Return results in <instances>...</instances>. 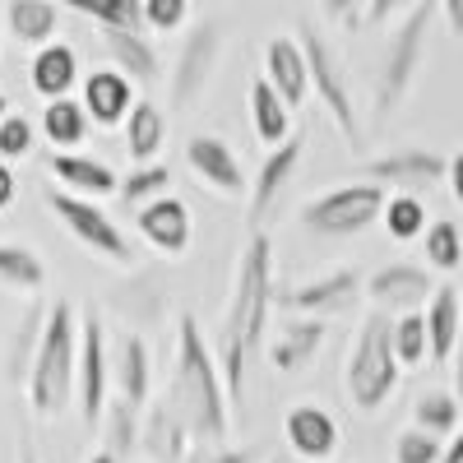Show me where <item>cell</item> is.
Here are the masks:
<instances>
[{
    "label": "cell",
    "instance_id": "6da1fadb",
    "mask_svg": "<svg viewBox=\"0 0 463 463\" xmlns=\"http://www.w3.org/2000/svg\"><path fill=\"white\" fill-rule=\"evenodd\" d=\"M269 311H274V241H269V232H255L241 250L237 288H232L227 316L218 329V357H222L218 375H222V394L232 408H241V399H246L250 362L264 357Z\"/></svg>",
    "mask_w": 463,
    "mask_h": 463
},
{
    "label": "cell",
    "instance_id": "7a4b0ae2",
    "mask_svg": "<svg viewBox=\"0 0 463 463\" xmlns=\"http://www.w3.org/2000/svg\"><path fill=\"white\" fill-rule=\"evenodd\" d=\"M176 417L185 421V431L195 445H222L227 440V394H222V375L213 362V347L204 343L195 316L176 320V380H172V399Z\"/></svg>",
    "mask_w": 463,
    "mask_h": 463
},
{
    "label": "cell",
    "instance_id": "3957f363",
    "mask_svg": "<svg viewBox=\"0 0 463 463\" xmlns=\"http://www.w3.org/2000/svg\"><path fill=\"white\" fill-rule=\"evenodd\" d=\"M74 357H80V320H74V306L65 297H56L47 306V325L37 338V353L28 366V403L37 417H56L70 408L74 399Z\"/></svg>",
    "mask_w": 463,
    "mask_h": 463
},
{
    "label": "cell",
    "instance_id": "277c9868",
    "mask_svg": "<svg viewBox=\"0 0 463 463\" xmlns=\"http://www.w3.org/2000/svg\"><path fill=\"white\" fill-rule=\"evenodd\" d=\"M436 14H440L436 0H412V5L403 10L390 47H384V56H380V74H375V116L380 121L394 116L403 107V98L412 93L417 70H421V61H427V37H431Z\"/></svg>",
    "mask_w": 463,
    "mask_h": 463
},
{
    "label": "cell",
    "instance_id": "5b68a950",
    "mask_svg": "<svg viewBox=\"0 0 463 463\" xmlns=\"http://www.w3.org/2000/svg\"><path fill=\"white\" fill-rule=\"evenodd\" d=\"M399 357H394V316L371 311L357 329L353 357H347V399L362 412H375L390 403L399 384Z\"/></svg>",
    "mask_w": 463,
    "mask_h": 463
},
{
    "label": "cell",
    "instance_id": "8992f818",
    "mask_svg": "<svg viewBox=\"0 0 463 463\" xmlns=\"http://www.w3.org/2000/svg\"><path fill=\"white\" fill-rule=\"evenodd\" d=\"M390 200V190L371 181H347L334 190H320L316 200L301 204V227L316 237H362L366 227L380 222V209Z\"/></svg>",
    "mask_w": 463,
    "mask_h": 463
},
{
    "label": "cell",
    "instance_id": "52a82bcc",
    "mask_svg": "<svg viewBox=\"0 0 463 463\" xmlns=\"http://www.w3.org/2000/svg\"><path fill=\"white\" fill-rule=\"evenodd\" d=\"M301 56H306V74H311V89L325 102V111L334 116L338 135L362 148V126H357V107H353V89H347V70L334 56V47L325 43V33L316 24H301Z\"/></svg>",
    "mask_w": 463,
    "mask_h": 463
},
{
    "label": "cell",
    "instance_id": "ba28073f",
    "mask_svg": "<svg viewBox=\"0 0 463 463\" xmlns=\"http://www.w3.org/2000/svg\"><path fill=\"white\" fill-rule=\"evenodd\" d=\"M218 56H222V24L218 19H200L195 28H190V37L181 43L176 65H172V80H167L172 111H190L204 98L213 70H218Z\"/></svg>",
    "mask_w": 463,
    "mask_h": 463
},
{
    "label": "cell",
    "instance_id": "9c48e42d",
    "mask_svg": "<svg viewBox=\"0 0 463 463\" xmlns=\"http://www.w3.org/2000/svg\"><path fill=\"white\" fill-rule=\"evenodd\" d=\"M47 204H52V213L65 222V232H70V237L80 241V246L98 250V255L111 260V264H126V269L135 264V246H130V237L107 218V209H98V204L84 200V195H70V190H52Z\"/></svg>",
    "mask_w": 463,
    "mask_h": 463
},
{
    "label": "cell",
    "instance_id": "30bf717a",
    "mask_svg": "<svg viewBox=\"0 0 463 463\" xmlns=\"http://www.w3.org/2000/svg\"><path fill=\"white\" fill-rule=\"evenodd\" d=\"M362 274L353 264H338L320 279H306L297 288H274V306H283L288 316H311V320H329V316H343L353 311L357 297H362Z\"/></svg>",
    "mask_w": 463,
    "mask_h": 463
},
{
    "label": "cell",
    "instance_id": "8fae6325",
    "mask_svg": "<svg viewBox=\"0 0 463 463\" xmlns=\"http://www.w3.org/2000/svg\"><path fill=\"white\" fill-rule=\"evenodd\" d=\"M449 158L436 148H394V153H380V158L362 163V181L380 185V190H399V195H421L445 181Z\"/></svg>",
    "mask_w": 463,
    "mask_h": 463
},
{
    "label": "cell",
    "instance_id": "7c38bea8",
    "mask_svg": "<svg viewBox=\"0 0 463 463\" xmlns=\"http://www.w3.org/2000/svg\"><path fill=\"white\" fill-rule=\"evenodd\" d=\"M74 394H80V417L89 427L102 421L107 394H111V357H107V334L98 316H84L80 325V357H74Z\"/></svg>",
    "mask_w": 463,
    "mask_h": 463
},
{
    "label": "cell",
    "instance_id": "4fadbf2b",
    "mask_svg": "<svg viewBox=\"0 0 463 463\" xmlns=\"http://www.w3.org/2000/svg\"><path fill=\"white\" fill-rule=\"evenodd\" d=\"M362 292L375 301V311H384V316H403V311H421V306L431 301L436 279H431V269L408 264V260H394V264L375 269Z\"/></svg>",
    "mask_w": 463,
    "mask_h": 463
},
{
    "label": "cell",
    "instance_id": "5bb4252c",
    "mask_svg": "<svg viewBox=\"0 0 463 463\" xmlns=\"http://www.w3.org/2000/svg\"><path fill=\"white\" fill-rule=\"evenodd\" d=\"M301 153H306V130H292L279 148H269V158L260 163L255 185H250V204H246V222H250V232L264 227V218L274 213L279 195L292 185V176H297V167H301Z\"/></svg>",
    "mask_w": 463,
    "mask_h": 463
},
{
    "label": "cell",
    "instance_id": "9a60e30c",
    "mask_svg": "<svg viewBox=\"0 0 463 463\" xmlns=\"http://www.w3.org/2000/svg\"><path fill=\"white\" fill-rule=\"evenodd\" d=\"M185 163L195 172L213 195L222 200H241L246 195V172H241V158L237 148L218 135H190L185 139Z\"/></svg>",
    "mask_w": 463,
    "mask_h": 463
},
{
    "label": "cell",
    "instance_id": "2e32d148",
    "mask_svg": "<svg viewBox=\"0 0 463 463\" xmlns=\"http://www.w3.org/2000/svg\"><path fill=\"white\" fill-rule=\"evenodd\" d=\"M283 436H288V445L301 463H325L343 440L334 412H325L320 403H292L288 417H283Z\"/></svg>",
    "mask_w": 463,
    "mask_h": 463
},
{
    "label": "cell",
    "instance_id": "e0dca14e",
    "mask_svg": "<svg viewBox=\"0 0 463 463\" xmlns=\"http://www.w3.org/2000/svg\"><path fill=\"white\" fill-rule=\"evenodd\" d=\"M139 454L148 463H185L190 431L167 399H153V408L139 412Z\"/></svg>",
    "mask_w": 463,
    "mask_h": 463
},
{
    "label": "cell",
    "instance_id": "ac0fdd59",
    "mask_svg": "<svg viewBox=\"0 0 463 463\" xmlns=\"http://www.w3.org/2000/svg\"><path fill=\"white\" fill-rule=\"evenodd\" d=\"M135 102H139V98H135V84L126 80L121 70H93V74H84V98H80V107H84V116H89V126H107V130L126 126V116H130Z\"/></svg>",
    "mask_w": 463,
    "mask_h": 463
},
{
    "label": "cell",
    "instance_id": "d6986e66",
    "mask_svg": "<svg viewBox=\"0 0 463 463\" xmlns=\"http://www.w3.org/2000/svg\"><path fill=\"white\" fill-rule=\"evenodd\" d=\"M264 84L283 98L288 111H297L311 93V74H306V56L297 37H269L264 47Z\"/></svg>",
    "mask_w": 463,
    "mask_h": 463
},
{
    "label": "cell",
    "instance_id": "ffe728a7",
    "mask_svg": "<svg viewBox=\"0 0 463 463\" xmlns=\"http://www.w3.org/2000/svg\"><path fill=\"white\" fill-rule=\"evenodd\" d=\"M325 334H329V320H311V316H288L283 329H279V343H269V366L283 371V375H297L306 371L320 347H325Z\"/></svg>",
    "mask_w": 463,
    "mask_h": 463
},
{
    "label": "cell",
    "instance_id": "44dd1931",
    "mask_svg": "<svg viewBox=\"0 0 463 463\" xmlns=\"http://www.w3.org/2000/svg\"><path fill=\"white\" fill-rule=\"evenodd\" d=\"M135 227H139V237H144L153 250H163V255H185V250H190V209H185L176 195H163V200H153V204H139Z\"/></svg>",
    "mask_w": 463,
    "mask_h": 463
},
{
    "label": "cell",
    "instance_id": "7402d4cb",
    "mask_svg": "<svg viewBox=\"0 0 463 463\" xmlns=\"http://www.w3.org/2000/svg\"><path fill=\"white\" fill-rule=\"evenodd\" d=\"M421 320H427V357L436 366L449 362L454 343L463 334V311H458V288L454 283H436L431 301L421 306Z\"/></svg>",
    "mask_w": 463,
    "mask_h": 463
},
{
    "label": "cell",
    "instance_id": "603a6c76",
    "mask_svg": "<svg viewBox=\"0 0 463 463\" xmlns=\"http://www.w3.org/2000/svg\"><path fill=\"white\" fill-rule=\"evenodd\" d=\"M28 84L37 98H70V89L80 84V56H74V47L65 43H47V47H37L33 65H28Z\"/></svg>",
    "mask_w": 463,
    "mask_h": 463
},
{
    "label": "cell",
    "instance_id": "cb8c5ba5",
    "mask_svg": "<svg viewBox=\"0 0 463 463\" xmlns=\"http://www.w3.org/2000/svg\"><path fill=\"white\" fill-rule=\"evenodd\" d=\"M102 47L130 84L158 80V52H153V43L139 28H102Z\"/></svg>",
    "mask_w": 463,
    "mask_h": 463
},
{
    "label": "cell",
    "instance_id": "d4e9b609",
    "mask_svg": "<svg viewBox=\"0 0 463 463\" xmlns=\"http://www.w3.org/2000/svg\"><path fill=\"white\" fill-rule=\"evenodd\" d=\"M116 399H126L135 412H144L153 399V362L139 334L121 338V353H116Z\"/></svg>",
    "mask_w": 463,
    "mask_h": 463
},
{
    "label": "cell",
    "instance_id": "484cf974",
    "mask_svg": "<svg viewBox=\"0 0 463 463\" xmlns=\"http://www.w3.org/2000/svg\"><path fill=\"white\" fill-rule=\"evenodd\" d=\"M52 176L61 181V190H70V195H111L116 190V172L98 158H84V153H52Z\"/></svg>",
    "mask_w": 463,
    "mask_h": 463
},
{
    "label": "cell",
    "instance_id": "4316f807",
    "mask_svg": "<svg viewBox=\"0 0 463 463\" xmlns=\"http://www.w3.org/2000/svg\"><path fill=\"white\" fill-rule=\"evenodd\" d=\"M246 102H250V126H255V139L264 148H279L288 135H292V111L283 107V98L264 84V74L260 80H250L246 89Z\"/></svg>",
    "mask_w": 463,
    "mask_h": 463
},
{
    "label": "cell",
    "instance_id": "83f0119b",
    "mask_svg": "<svg viewBox=\"0 0 463 463\" xmlns=\"http://www.w3.org/2000/svg\"><path fill=\"white\" fill-rule=\"evenodd\" d=\"M5 28L24 47H47L56 37V28H61V10L52 5V0H10L5 5Z\"/></svg>",
    "mask_w": 463,
    "mask_h": 463
},
{
    "label": "cell",
    "instance_id": "f1b7e54d",
    "mask_svg": "<svg viewBox=\"0 0 463 463\" xmlns=\"http://www.w3.org/2000/svg\"><path fill=\"white\" fill-rule=\"evenodd\" d=\"M163 144H167V116L153 107V102H135L130 116H126V148H130L135 167L158 163Z\"/></svg>",
    "mask_w": 463,
    "mask_h": 463
},
{
    "label": "cell",
    "instance_id": "f546056e",
    "mask_svg": "<svg viewBox=\"0 0 463 463\" xmlns=\"http://www.w3.org/2000/svg\"><path fill=\"white\" fill-rule=\"evenodd\" d=\"M43 135L56 144V153L84 148V139H89V116H84V107L74 102V98L47 102V111H43Z\"/></svg>",
    "mask_w": 463,
    "mask_h": 463
},
{
    "label": "cell",
    "instance_id": "4dcf8cb0",
    "mask_svg": "<svg viewBox=\"0 0 463 463\" xmlns=\"http://www.w3.org/2000/svg\"><path fill=\"white\" fill-rule=\"evenodd\" d=\"M0 283L14 288V292H43L47 288V264L37 250L14 246V241H0Z\"/></svg>",
    "mask_w": 463,
    "mask_h": 463
},
{
    "label": "cell",
    "instance_id": "1f68e13d",
    "mask_svg": "<svg viewBox=\"0 0 463 463\" xmlns=\"http://www.w3.org/2000/svg\"><path fill=\"white\" fill-rule=\"evenodd\" d=\"M102 449L116 458V463H126L135 449H139V412L126 403V399H111L102 408Z\"/></svg>",
    "mask_w": 463,
    "mask_h": 463
},
{
    "label": "cell",
    "instance_id": "d6a6232c",
    "mask_svg": "<svg viewBox=\"0 0 463 463\" xmlns=\"http://www.w3.org/2000/svg\"><path fill=\"white\" fill-rule=\"evenodd\" d=\"M458 421H463V408H458V399H454L449 390H427V394L412 403V427L427 431V436H436V440L454 436Z\"/></svg>",
    "mask_w": 463,
    "mask_h": 463
},
{
    "label": "cell",
    "instance_id": "836d02e7",
    "mask_svg": "<svg viewBox=\"0 0 463 463\" xmlns=\"http://www.w3.org/2000/svg\"><path fill=\"white\" fill-rule=\"evenodd\" d=\"M167 190H172V167L167 163H148V167H135L126 181H116V200L139 209V204L163 200Z\"/></svg>",
    "mask_w": 463,
    "mask_h": 463
},
{
    "label": "cell",
    "instance_id": "e575fe53",
    "mask_svg": "<svg viewBox=\"0 0 463 463\" xmlns=\"http://www.w3.org/2000/svg\"><path fill=\"white\" fill-rule=\"evenodd\" d=\"M380 222H384V232H390L394 241H417L431 218H427V204H421L417 195H390L384 209H380Z\"/></svg>",
    "mask_w": 463,
    "mask_h": 463
},
{
    "label": "cell",
    "instance_id": "d590c367",
    "mask_svg": "<svg viewBox=\"0 0 463 463\" xmlns=\"http://www.w3.org/2000/svg\"><path fill=\"white\" fill-rule=\"evenodd\" d=\"M421 246H427V264L440 269V274H454V269L463 264V232L440 218V222H427V232H421Z\"/></svg>",
    "mask_w": 463,
    "mask_h": 463
},
{
    "label": "cell",
    "instance_id": "8d00e7d4",
    "mask_svg": "<svg viewBox=\"0 0 463 463\" xmlns=\"http://www.w3.org/2000/svg\"><path fill=\"white\" fill-rule=\"evenodd\" d=\"M43 325H47V311L43 306H33V311L19 320V334L10 343V357H5V375L14 384L28 380V366H33V353H37V338H43Z\"/></svg>",
    "mask_w": 463,
    "mask_h": 463
},
{
    "label": "cell",
    "instance_id": "74e56055",
    "mask_svg": "<svg viewBox=\"0 0 463 463\" xmlns=\"http://www.w3.org/2000/svg\"><path fill=\"white\" fill-rule=\"evenodd\" d=\"M394 357H399V366L427 362V320H421V311L394 316Z\"/></svg>",
    "mask_w": 463,
    "mask_h": 463
},
{
    "label": "cell",
    "instance_id": "f35d334b",
    "mask_svg": "<svg viewBox=\"0 0 463 463\" xmlns=\"http://www.w3.org/2000/svg\"><path fill=\"white\" fill-rule=\"evenodd\" d=\"M440 449H445V440L408 427V431H399V440H394V463H440Z\"/></svg>",
    "mask_w": 463,
    "mask_h": 463
},
{
    "label": "cell",
    "instance_id": "ab89813d",
    "mask_svg": "<svg viewBox=\"0 0 463 463\" xmlns=\"http://www.w3.org/2000/svg\"><path fill=\"white\" fill-rule=\"evenodd\" d=\"M190 14V0H144L139 5V24L153 33H176Z\"/></svg>",
    "mask_w": 463,
    "mask_h": 463
},
{
    "label": "cell",
    "instance_id": "60d3db41",
    "mask_svg": "<svg viewBox=\"0 0 463 463\" xmlns=\"http://www.w3.org/2000/svg\"><path fill=\"white\" fill-rule=\"evenodd\" d=\"M33 148V121L19 111H10L5 121H0V163H14Z\"/></svg>",
    "mask_w": 463,
    "mask_h": 463
},
{
    "label": "cell",
    "instance_id": "b9f144b4",
    "mask_svg": "<svg viewBox=\"0 0 463 463\" xmlns=\"http://www.w3.org/2000/svg\"><path fill=\"white\" fill-rule=\"evenodd\" d=\"M185 463H264V449L241 445V449H227V445H195L185 454Z\"/></svg>",
    "mask_w": 463,
    "mask_h": 463
},
{
    "label": "cell",
    "instance_id": "7bdbcfd3",
    "mask_svg": "<svg viewBox=\"0 0 463 463\" xmlns=\"http://www.w3.org/2000/svg\"><path fill=\"white\" fill-rule=\"evenodd\" d=\"M320 10H325V19H334L343 28H357L362 24V0H320Z\"/></svg>",
    "mask_w": 463,
    "mask_h": 463
},
{
    "label": "cell",
    "instance_id": "ee69618b",
    "mask_svg": "<svg viewBox=\"0 0 463 463\" xmlns=\"http://www.w3.org/2000/svg\"><path fill=\"white\" fill-rule=\"evenodd\" d=\"M107 14H111V28H144L139 24V5L144 0H102Z\"/></svg>",
    "mask_w": 463,
    "mask_h": 463
},
{
    "label": "cell",
    "instance_id": "f6af8a7d",
    "mask_svg": "<svg viewBox=\"0 0 463 463\" xmlns=\"http://www.w3.org/2000/svg\"><path fill=\"white\" fill-rule=\"evenodd\" d=\"M408 5H412V0H366L362 24H371V28H375V24H390V19H394V14H403Z\"/></svg>",
    "mask_w": 463,
    "mask_h": 463
},
{
    "label": "cell",
    "instance_id": "bcb514c9",
    "mask_svg": "<svg viewBox=\"0 0 463 463\" xmlns=\"http://www.w3.org/2000/svg\"><path fill=\"white\" fill-rule=\"evenodd\" d=\"M56 10H80V14H89L98 28H111V14H107V5L102 0H52Z\"/></svg>",
    "mask_w": 463,
    "mask_h": 463
},
{
    "label": "cell",
    "instance_id": "7dc6e473",
    "mask_svg": "<svg viewBox=\"0 0 463 463\" xmlns=\"http://www.w3.org/2000/svg\"><path fill=\"white\" fill-rule=\"evenodd\" d=\"M436 5H440V14H445L449 33H454V37H463V0H436Z\"/></svg>",
    "mask_w": 463,
    "mask_h": 463
},
{
    "label": "cell",
    "instance_id": "c3c4849f",
    "mask_svg": "<svg viewBox=\"0 0 463 463\" xmlns=\"http://www.w3.org/2000/svg\"><path fill=\"white\" fill-rule=\"evenodd\" d=\"M14 195H19V185H14V172H10V163H0V213H5V209L14 204Z\"/></svg>",
    "mask_w": 463,
    "mask_h": 463
},
{
    "label": "cell",
    "instance_id": "681fc988",
    "mask_svg": "<svg viewBox=\"0 0 463 463\" xmlns=\"http://www.w3.org/2000/svg\"><path fill=\"white\" fill-rule=\"evenodd\" d=\"M445 181H449V195L463 204V153H454L449 167H445Z\"/></svg>",
    "mask_w": 463,
    "mask_h": 463
},
{
    "label": "cell",
    "instance_id": "f907efd6",
    "mask_svg": "<svg viewBox=\"0 0 463 463\" xmlns=\"http://www.w3.org/2000/svg\"><path fill=\"white\" fill-rule=\"evenodd\" d=\"M449 362H454V399H458V408H463V334H458V343H454Z\"/></svg>",
    "mask_w": 463,
    "mask_h": 463
},
{
    "label": "cell",
    "instance_id": "816d5d0a",
    "mask_svg": "<svg viewBox=\"0 0 463 463\" xmlns=\"http://www.w3.org/2000/svg\"><path fill=\"white\" fill-rule=\"evenodd\" d=\"M440 463H463V421H458V431L449 436V445L440 449Z\"/></svg>",
    "mask_w": 463,
    "mask_h": 463
},
{
    "label": "cell",
    "instance_id": "f5cc1de1",
    "mask_svg": "<svg viewBox=\"0 0 463 463\" xmlns=\"http://www.w3.org/2000/svg\"><path fill=\"white\" fill-rule=\"evenodd\" d=\"M89 463H116V458H111V454H107V449H98V454H93V458H89Z\"/></svg>",
    "mask_w": 463,
    "mask_h": 463
},
{
    "label": "cell",
    "instance_id": "db71d44e",
    "mask_svg": "<svg viewBox=\"0 0 463 463\" xmlns=\"http://www.w3.org/2000/svg\"><path fill=\"white\" fill-rule=\"evenodd\" d=\"M5 116H10V98H5V93H0V121H5Z\"/></svg>",
    "mask_w": 463,
    "mask_h": 463
},
{
    "label": "cell",
    "instance_id": "11a10c76",
    "mask_svg": "<svg viewBox=\"0 0 463 463\" xmlns=\"http://www.w3.org/2000/svg\"><path fill=\"white\" fill-rule=\"evenodd\" d=\"M19 463H37V458H33V454H28V449H24V454H19Z\"/></svg>",
    "mask_w": 463,
    "mask_h": 463
},
{
    "label": "cell",
    "instance_id": "9f6ffc18",
    "mask_svg": "<svg viewBox=\"0 0 463 463\" xmlns=\"http://www.w3.org/2000/svg\"><path fill=\"white\" fill-rule=\"evenodd\" d=\"M458 311H463V292H458Z\"/></svg>",
    "mask_w": 463,
    "mask_h": 463
},
{
    "label": "cell",
    "instance_id": "6f0895ef",
    "mask_svg": "<svg viewBox=\"0 0 463 463\" xmlns=\"http://www.w3.org/2000/svg\"><path fill=\"white\" fill-rule=\"evenodd\" d=\"M0 43H5V37H0Z\"/></svg>",
    "mask_w": 463,
    "mask_h": 463
}]
</instances>
